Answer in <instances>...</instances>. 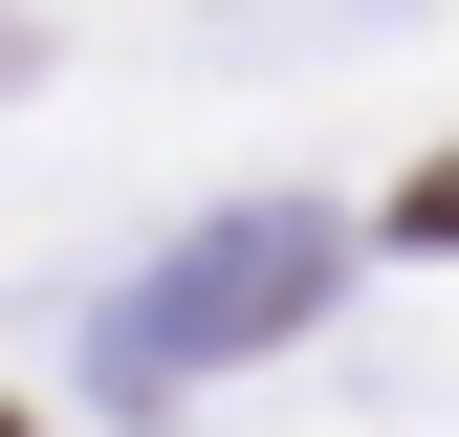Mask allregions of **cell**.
<instances>
[{"mask_svg":"<svg viewBox=\"0 0 459 437\" xmlns=\"http://www.w3.org/2000/svg\"><path fill=\"white\" fill-rule=\"evenodd\" d=\"M416 241H459V153H437V176H416Z\"/></svg>","mask_w":459,"mask_h":437,"instance_id":"7a4b0ae2","label":"cell"},{"mask_svg":"<svg viewBox=\"0 0 459 437\" xmlns=\"http://www.w3.org/2000/svg\"><path fill=\"white\" fill-rule=\"evenodd\" d=\"M307 285H328V218H219L176 285L132 306V372H197V350H241V328H284Z\"/></svg>","mask_w":459,"mask_h":437,"instance_id":"6da1fadb","label":"cell"},{"mask_svg":"<svg viewBox=\"0 0 459 437\" xmlns=\"http://www.w3.org/2000/svg\"><path fill=\"white\" fill-rule=\"evenodd\" d=\"M0 437H22V416H0Z\"/></svg>","mask_w":459,"mask_h":437,"instance_id":"3957f363","label":"cell"}]
</instances>
